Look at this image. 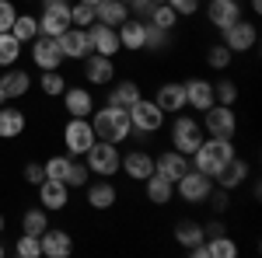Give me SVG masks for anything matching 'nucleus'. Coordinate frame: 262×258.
I'll list each match as a JSON object with an SVG mask.
<instances>
[{"mask_svg": "<svg viewBox=\"0 0 262 258\" xmlns=\"http://www.w3.org/2000/svg\"><path fill=\"white\" fill-rule=\"evenodd\" d=\"M88 119H91L95 136L108 139V143H122V139H129V133H133V126H129V112L119 108V105H101V108H95Z\"/></svg>", "mask_w": 262, "mask_h": 258, "instance_id": "nucleus-1", "label": "nucleus"}, {"mask_svg": "<svg viewBox=\"0 0 262 258\" xmlns=\"http://www.w3.org/2000/svg\"><path fill=\"white\" fill-rule=\"evenodd\" d=\"M234 157V139H217V136H206L196 147V154H192V168L203 171V175H217L227 160Z\"/></svg>", "mask_w": 262, "mask_h": 258, "instance_id": "nucleus-2", "label": "nucleus"}, {"mask_svg": "<svg viewBox=\"0 0 262 258\" xmlns=\"http://www.w3.org/2000/svg\"><path fill=\"white\" fill-rule=\"evenodd\" d=\"M119 143H108V139H95L91 143V150L84 154V164H88V171L91 175H98V178H112L116 171H119Z\"/></svg>", "mask_w": 262, "mask_h": 258, "instance_id": "nucleus-3", "label": "nucleus"}, {"mask_svg": "<svg viewBox=\"0 0 262 258\" xmlns=\"http://www.w3.org/2000/svg\"><path fill=\"white\" fill-rule=\"evenodd\" d=\"M203 139H206L203 122L179 112V115H175V122H171V150H179V154H185V157H192V154H196V147H200Z\"/></svg>", "mask_w": 262, "mask_h": 258, "instance_id": "nucleus-4", "label": "nucleus"}, {"mask_svg": "<svg viewBox=\"0 0 262 258\" xmlns=\"http://www.w3.org/2000/svg\"><path fill=\"white\" fill-rule=\"evenodd\" d=\"M203 133L206 136H217V139H234L238 133V115H234V108L231 105H210L206 112H203Z\"/></svg>", "mask_w": 262, "mask_h": 258, "instance_id": "nucleus-5", "label": "nucleus"}, {"mask_svg": "<svg viewBox=\"0 0 262 258\" xmlns=\"http://www.w3.org/2000/svg\"><path fill=\"white\" fill-rule=\"evenodd\" d=\"M95 129H91V119H81V115H70V122L63 126V150L67 157H84L95 143Z\"/></svg>", "mask_w": 262, "mask_h": 258, "instance_id": "nucleus-6", "label": "nucleus"}, {"mask_svg": "<svg viewBox=\"0 0 262 258\" xmlns=\"http://www.w3.org/2000/svg\"><path fill=\"white\" fill-rule=\"evenodd\" d=\"M35 21H39V35L56 39L70 28V4L67 0H42V14Z\"/></svg>", "mask_w": 262, "mask_h": 258, "instance_id": "nucleus-7", "label": "nucleus"}, {"mask_svg": "<svg viewBox=\"0 0 262 258\" xmlns=\"http://www.w3.org/2000/svg\"><path fill=\"white\" fill-rule=\"evenodd\" d=\"M126 112H129V126H133L137 133H147V136H150V133H158L164 126V112L154 105V98H143L140 95Z\"/></svg>", "mask_w": 262, "mask_h": 258, "instance_id": "nucleus-8", "label": "nucleus"}, {"mask_svg": "<svg viewBox=\"0 0 262 258\" xmlns=\"http://www.w3.org/2000/svg\"><path fill=\"white\" fill-rule=\"evenodd\" d=\"M210 189H213V178L203 175V171H196V168H189V171L175 181V192H179L185 202H206Z\"/></svg>", "mask_w": 262, "mask_h": 258, "instance_id": "nucleus-9", "label": "nucleus"}, {"mask_svg": "<svg viewBox=\"0 0 262 258\" xmlns=\"http://www.w3.org/2000/svg\"><path fill=\"white\" fill-rule=\"evenodd\" d=\"M88 39H91V53H98V56H119L122 45H119V32L112 28V25H101L95 21L91 28H88Z\"/></svg>", "mask_w": 262, "mask_h": 258, "instance_id": "nucleus-10", "label": "nucleus"}, {"mask_svg": "<svg viewBox=\"0 0 262 258\" xmlns=\"http://www.w3.org/2000/svg\"><path fill=\"white\" fill-rule=\"evenodd\" d=\"M56 45H60L63 60H84L91 53V39H88V28H77L70 25L63 35H56Z\"/></svg>", "mask_w": 262, "mask_h": 258, "instance_id": "nucleus-11", "label": "nucleus"}, {"mask_svg": "<svg viewBox=\"0 0 262 258\" xmlns=\"http://www.w3.org/2000/svg\"><path fill=\"white\" fill-rule=\"evenodd\" d=\"M221 35H224V45L231 53H248V49H255V39H259V32H255L252 21H234V25L224 28Z\"/></svg>", "mask_w": 262, "mask_h": 258, "instance_id": "nucleus-12", "label": "nucleus"}, {"mask_svg": "<svg viewBox=\"0 0 262 258\" xmlns=\"http://www.w3.org/2000/svg\"><path fill=\"white\" fill-rule=\"evenodd\" d=\"M39 248L46 258H70L74 255V238L60 227H46L39 234Z\"/></svg>", "mask_w": 262, "mask_h": 258, "instance_id": "nucleus-13", "label": "nucleus"}, {"mask_svg": "<svg viewBox=\"0 0 262 258\" xmlns=\"http://www.w3.org/2000/svg\"><path fill=\"white\" fill-rule=\"evenodd\" d=\"M84 77H88V84H95V87L112 84L116 80V60L112 56H98V53H88L84 56Z\"/></svg>", "mask_w": 262, "mask_h": 258, "instance_id": "nucleus-14", "label": "nucleus"}, {"mask_svg": "<svg viewBox=\"0 0 262 258\" xmlns=\"http://www.w3.org/2000/svg\"><path fill=\"white\" fill-rule=\"evenodd\" d=\"M32 63H35L39 70H60L63 53H60V45H56V39L35 35V39H32Z\"/></svg>", "mask_w": 262, "mask_h": 258, "instance_id": "nucleus-15", "label": "nucleus"}, {"mask_svg": "<svg viewBox=\"0 0 262 258\" xmlns=\"http://www.w3.org/2000/svg\"><path fill=\"white\" fill-rule=\"evenodd\" d=\"M28 91H32V77H28V70L7 66L4 77H0V95H4V101H18V98H25Z\"/></svg>", "mask_w": 262, "mask_h": 258, "instance_id": "nucleus-16", "label": "nucleus"}, {"mask_svg": "<svg viewBox=\"0 0 262 258\" xmlns=\"http://www.w3.org/2000/svg\"><path fill=\"white\" fill-rule=\"evenodd\" d=\"M39 202H42V209L60 213L63 206L70 202V185H67V181H56V178H46L39 185Z\"/></svg>", "mask_w": 262, "mask_h": 258, "instance_id": "nucleus-17", "label": "nucleus"}, {"mask_svg": "<svg viewBox=\"0 0 262 258\" xmlns=\"http://www.w3.org/2000/svg\"><path fill=\"white\" fill-rule=\"evenodd\" d=\"M185 108H196V112H206L213 105V84L203 77H189L185 84Z\"/></svg>", "mask_w": 262, "mask_h": 258, "instance_id": "nucleus-18", "label": "nucleus"}, {"mask_svg": "<svg viewBox=\"0 0 262 258\" xmlns=\"http://www.w3.org/2000/svg\"><path fill=\"white\" fill-rule=\"evenodd\" d=\"M154 105L161 108L164 115H179V112H185V87H182L179 80H168V84H161V87H158V98H154Z\"/></svg>", "mask_w": 262, "mask_h": 258, "instance_id": "nucleus-19", "label": "nucleus"}, {"mask_svg": "<svg viewBox=\"0 0 262 258\" xmlns=\"http://www.w3.org/2000/svg\"><path fill=\"white\" fill-rule=\"evenodd\" d=\"M119 171H126L129 181H143L147 175H154V157L147 150H129V154H122Z\"/></svg>", "mask_w": 262, "mask_h": 258, "instance_id": "nucleus-20", "label": "nucleus"}, {"mask_svg": "<svg viewBox=\"0 0 262 258\" xmlns=\"http://www.w3.org/2000/svg\"><path fill=\"white\" fill-rule=\"evenodd\" d=\"M206 18L213 28H227V25H234V21H242V0H210V7H206Z\"/></svg>", "mask_w": 262, "mask_h": 258, "instance_id": "nucleus-21", "label": "nucleus"}, {"mask_svg": "<svg viewBox=\"0 0 262 258\" xmlns=\"http://www.w3.org/2000/svg\"><path fill=\"white\" fill-rule=\"evenodd\" d=\"M60 98H63L67 115H81V119H88V115L95 112V95H91L88 87H67Z\"/></svg>", "mask_w": 262, "mask_h": 258, "instance_id": "nucleus-22", "label": "nucleus"}, {"mask_svg": "<svg viewBox=\"0 0 262 258\" xmlns=\"http://www.w3.org/2000/svg\"><path fill=\"white\" fill-rule=\"evenodd\" d=\"M189 168H192V164H189V157H185V154H179V150H164L161 157L154 160V171H158L161 178H168V181H179Z\"/></svg>", "mask_w": 262, "mask_h": 258, "instance_id": "nucleus-23", "label": "nucleus"}, {"mask_svg": "<svg viewBox=\"0 0 262 258\" xmlns=\"http://www.w3.org/2000/svg\"><path fill=\"white\" fill-rule=\"evenodd\" d=\"M245 178H248V164H245L238 154H234V157H231V160H227V164L221 168V171L213 175V181H217L221 189H227V192H231V189H238Z\"/></svg>", "mask_w": 262, "mask_h": 258, "instance_id": "nucleus-24", "label": "nucleus"}, {"mask_svg": "<svg viewBox=\"0 0 262 258\" xmlns=\"http://www.w3.org/2000/svg\"><path fill=\"white\" fill-rule=\"evenodd\" d=\"M25 133V112L18 105H0V139H14Z\"/></svg>", "mask_w": 262, "mask_h": 258, "instance_id": "nucleus-25", "label": "nucleus"}, {"mask_svg": "<svg viewBox=\"0 0 262 258\" xmlns=\"http://www.w3.org/2000/svg\"><path fill=\"white\" fill-rule=\"evenodd\" d=\"M126 18H129V7H126L122 0H98V4H95V21H101V25L119 28Z\"/></svg>", "mask_w": 262, "mask_h": 258, "instance_id": "nucleus-26", "label": "nucleus"}, {"mask_svg": "<svg viewBox=\"0 0 262 258\" xmlns=\"http://www.w3.org/2000/svg\"><path fill=\"white\" fill-rule=\"evenodd\" d=\"M143 189H147V199H150L154 206H164V202H171V199H175V181L161 178L158 171L143 178Z\"/></svg>", "mask_w": 262, "mask_h": 258, "instance_id": "nucleus-27", "label": "nucleus"}, {"mask_svg": "<svg viewBox=\"0 0 262 258\" xmlns=\"http://www.w3.org/2000/svg\"><path fill=\"white\" fill-rule=\"evenodd\" d=\"M88 206H91V209H112V206H116V185L105 181V178L91 181V185H88Z\"/></svg>", "mask_w": 262, "mask_h": 258, "instance_id": "nucleus-28", "label": "nucleus"}, {"mask_svg": "<svg viewBox=\"0 0 262 258\" xmlns=\"http://www.w3.org/2000/svg\"><path fill=\"white\" fill-rule=\"evenodd\" d=\"M116 32H119V45H122V49H129V53H140V49H143V21L126 18Z\"/></svg>", "mask_w": 262, "mask_h": 258, "instance_id": "nucleus-29", "label": "nucleus"}, {"mask_svg": "<svg viewBox=\"0 0 262 258\" xmlns=\"http://www.w3.org/2000/svg\"><path fill=\"white\" fill-rule=\"evenodd\" d=\"M140 98V84L137 80H119L112 84V91L105 95V105H119V108H129L133 101Z\"/></svg>", "mask_w": 262, "mask_h": 258, "instance_id": "nucleus-30", "label": "nucleus"}, {"mask_svg": "<svg viewBox=\"0 0 262 258\" xmlns=\"http://www.w3.org/2000/svg\"><path fill=\"white\" fill-rule=\"evenodd\" d=\"M175 241H179L182 248L189 251V248L203 244V241H206V234H203V227H200V223H192V220H182L179 227H175Z\"/></svg>", "mask_w": 262, "mask_h": 258, "instance_id": "nucleus-31", "label": "nucleus"}, {"mask_svg": "<svg viewBox=\"0 0 262 258\" xmlns=\"http://www.w3.org/2000/svg\"><path fill=\"white\" fill-rule=\"evenodd\" d=\"M203 244H206V255H210V258H234V255H238V244H234V241L227 238V234L206 238Z\"/></svg>", "mask_w": 262, "mask_h": 258, "instance_id": "nucleus-32", "label": "nucleus"}, {"mask_svg": "<svg viewBox=\"0 0 262 258\" xmlns=\"http://www.w3.org/2000/svg\"><path fill=\"white\" fill-rule=\"evenodd\" d=\"M46 227H49V209H42V206L28 209V213L21 217V230H25V234H35V238H39Z\"/></svg>", "mask_w": 262, "mask_h": 258, "instance_id": "nucleus-33", "label": "nucleus"}, {"mask_svg": "<svg viewBox=\"0 0 262 258\" xmlns=\"http://www.w3.org/2000/svg\"><path fill=\"white\" fill-rule=\"evenodd\" d=\"M11 35L25 45V42H32L35 35H39V21L32 18V14H18L14 18V25H11Z\"/></svg>", "mask_w": 262, "mask_h": 258, "instance_id": "nucleus-34", "label": "nucleus"}, {"mask_svg": "<svg viewBox=\"0 0 262 258\" xmlns=\"http://www.w3.org/2000/svg\"><path fill=\"white\" fill-rule=\"evenodd\" d=\"M21 60V42L11 32H0V66H14Z\"/></svg>", "mask_w": 262, "mask_h": 258, "instance_id": "nucleus-35", "label": "nucleus"}, {"mask_svg": "<svg viewBox=\"0 0 262 258\" xmlns=\"http://www.w3.org/2000/svg\"><path fill=\"white\" fill-rule=\"evenodd\" d=\"M39 87H42V95H46V98H60L63 91H67V80H63L60 70H42Z\"/></svg>", "mask_w": 262, "mask_h": 258, "instance_id": "nucleus-36", "label": "nucleus"}, {"mask_svg": "<svg viewBox=\"0 0 262 258\" xmlns=\"http://www.w3.org/2000/svg\"><path fill=\"white\" fill-rule=\"evenodd\" d=\"M70 164H74V157H67V154H56V157H49L42 168H46V178H56V181H67V175H70Z\"/></svg>", "mask_w": 262, "mask_h": 258, "instance_id": "nucleus-37", "label": "nucleus"}, {"mask_svg": "<svg viewBox=\"0 0 262 258\" xmlns=\"http://www.w3.org/2000/svg\"><path fill=\"white\" fill-rule=\"evenodd\" d=\"M70 25H77V28H91L95 25V4H74L70 7Z\"/></svg>", "mask_w": 262, "mask_h": 258, "instance_id": "nucleus-38", "label": "nucleus"}, {"mask_svg": "<svg viewBox=\"0 0 262 258\" xmlns=\"http://www.w3.org/2000/svg\"><path fill=\"white\" fill-rule=\"evenodd\" d=\"M150 21H154L158 28H164V32H171V28L179 25V14H175L168 4H154V11H150Z\"/></svg>", "mask_w": 262, "mask_h": 258, "instance_id": "nucleus-39", "label": "nucleus"}, {"mask_svg": "<svg viewBox=\"0 0 262 258\" xmlns=\"http://www.w3.org/2000/svg\"><path fill=\"white\" fill-rule=\"evenodd\" d=\"M231 56H234V53H231L224 42H217V45L206 49V63H210L213 70H227V66H231Z\"/></svg>", "mask_w": 262, "mask_h": 258, "instance_id": "nucleus-40", "label": "nucleus"}, {"mask_svg": "<svg viewBox=\"0 0 262 258\" xmlns=\"http://www.w3.org/2000/svg\"><path fill=\"white\" fill-rule=\"evenodd\" d=\"M164 42H168V32L158 28L154 21H143V49H161Z\"/></svg>", "mask_w": 262, "mask_h": 258, "instance_id": "nucleus-41", "label": "nucleus"}, {"mask_svg": "<svg viewBox=\"0 0 262 258\" xmlns=\"http://www.w3.org/2000/svg\"><path fill=\"white\" fill-rule=\"evenodd\" d=\"M213 101L234 108V101H238V84H234V80H221V84H213Z\"/></svg>", "mask_w": 262, "mask_h": 258, "instance_id": "nucleus-42", "label": "nucleus"}, {"mask_svg": "<svg viewBox=\"0 0 262 258\" xmlns=\"http://www.w3.org/2000/svg\"><path fill=\"white\" fill-rule=\"evenodd\" d=\"M21 258H39L42 255V248H39V238L35 234H21L18 238V248H14Z\"/></svg>", "mask_w": 262, "mask_h": 258, "instance_id": "nucleus-43", "label": "nucleus"}, {"mask_svg": "<svg viewBox=\"0 0 262 258\" xmlns=\"http://www.w3.org/2000/svg\"><path fill=\"white\" fill-rule=\"evenodd\" d=\"M88 178H91V171H88V164H81V160L74 157V164H70V175H67V185H74V189H81V185H88Z\"/></svg>", "mask_w": 262, "mask_h": 258, "instance_id": "nucleus-44", "label": "nucleus"}, {"mask_svg": "<svg viewBox=\"0 0 262 258\" xmlns=\"http://www.w3.org/2000/svg\"><path fill=\"white\" fill-rule=\"evenodd\" d=\"M164 4H168L179 18H192V14L200 11V0H164Z\"/></svg>", "mask_w": 262, "mask_h": 258, "instance_id": "nucleus-45", "label": "nucleus"}, {"mask_svg": "<svg viewBox=\"0 0 262 258\" xmlns=\"http://www.w3.org/2000/svg\"><path fill=\"white\" fill-rule=\"evenodd\" d=\"M18 18V11H14V4L11 0H0V32H11V25Z\"/></svg>", "mask_w": 262, "mask_h": 258, "instance_id": "nucleus-46", "label": "nucleus"}, {"mask_svg": "<svg viewBox=\"0 0 262 258\" xmlns=\"http://www.w3.org/2000/svg\"><path fill=\"white\" fill-rule=\"evenodd\" d=\"M25 181L39 189L42 181H46V168H42V164H25Z\"/></svg>", "mask_w": 262, "mask_h": 258, "instance_id": "nucleus-47", "label": "nucleus"}, {"mask_svg": "<svg viewBox=\"0 0 262 258\" xmlns=\"http://www.w3.org/2000/svg\"><path fill=\"white\" fill-rule=\"evenodd\" d=\"M206 199H213V209H217V213L227 209V189H221V185H217V192L210 189V196H206Z\"/></svg>", "mask_w": 262, "mask_h": 258, "instance_id": "nucleus-48", "label": "nucleus"}, {"mask_svg": "<svg viewBox=\"0 0 262 258\" xmlns=\"http://www.w3.org/2000/svg\"><path fill=\"white\" fill-rule=\"evenodd\" d=\"M203 234H206V238H217V234H227V227H224L221 220H213V223H206V227H203Z\"/></svg>", "mask_w": 262, "mask_h": 258, "instance_id": "nucleus-49", "label": "nucleus"}, {"mask_svg": "<svg viewBox=\"0 0 262 258\" xmlns=\"http://www.w3.org/2000/svg\"><path fill=\"white\" fill-rule=\"evenodd\" d=\"M252 11H255V14H262V0H252Z\"/></svg>", "mask_w": 262, "mask_h": 258, "instance_id": "nucleus-50", "label": "nucleus"}, {"mask_svg": "<svg viewBox=\"0 0 262 258\" xmlns=\"http://www.w3.org/2000/svg\"><path fill=\"white\" fill-rule=\"evenodd\" d=\"M4 223H7V220H4V213H0V234H4Z\"/></svg>", "mask_w": 262, "mask_h": 258, "instance_id": "nucleus-51", "label": "nucleus"}, {"mask_svg": "<svg viewBox=\"0 0 262 258\" xmlns=\"http://www.w3.org/2000/svg\"><path fill=\"white\" fill-rule=\"evenodd\" d=\"M81 4H98V0H81Z\"/></svg>", "mask_w": 262, "mask_h": 258, "instance_id": "nucleus-52", "label": "nucleus"}, {"mask_svg": "<svg viewBox=\"0 0 262 258\" xmlns=\"http://www.w3.org/2000/svg\"><path fill=\"white\" fill-rule=\"evenodd\" d=\"M0 258H4V244H0Z\"/></svg>", "mask_w": 262, "mask_h": 258, "instance_id": "nucleus-53", "label": "nucleus"}, {"mask_svg": "<svg viewBox=\"0 0 262 258\" xmlns=\"http://www.w3.org/2000/svg\"><path fill=\"white\" fill-rule=\"evenodd\" d=\"M150 4H164V0H150Z\"/></svg>", "mask_w": 262, "mask_h": 258, "instance_id": "nucleus-54", "label": "nucleus"}, {"mask_svg": "<svg viewBox=\"0 0 262 258\" xmlns=\"http://www.w3.org/2000/svg\"><path fill=\"white\" fill-rule=\"evenodd\" d=\"M25 4H35V0H25Z\"/></svg>", "mask_w": 262, "mask_h": 258, "instance_id": "nucleus-55", "label": "nucleus"}, {"mask_svg": "<svg viewBox=\"0 0 262 258\" xmlns=\"http://www.w3.org/2000/svg\"><path fill=\"white\" fill-rule=\"evenodd\" d=\"M0 105H4V95H0Z\"/></svg>", "mask_w": 262, "mask_h": 258, "instance_id": "nucleus-56", "label": "nucleus"}, {"mask_svg": "<svg viewBox=\"0 0 262 258\" xmlns=\"http://www.w3.org/2000/svg\"><path fill=\"white\" fill-rule=\"evenodd\" d=\"M122 4H129V0H122Z\"/></svg>", "mask_w": 262, "mask_h": 258, "instance_id": "nucleus-57", "label": "nucleus"}]
</instances>
